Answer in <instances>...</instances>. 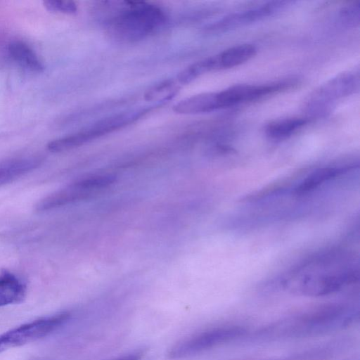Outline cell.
I'll return each mask as SVG.
<instances>
[{
    "mask_svg": "<svg viewBox=\"0 0 360 360\" xmlns=\"http://www.w3.org/2000/svg\"><path fill=\"white\" fill-rule=\"evenodd\" d=\"M357 258L350 251L332 248L302 262L281 281L288 293L318 297L338 292L359 279Z\"/></svg>",
    "mask_w": 360,
    "mask_h": 360,
    "instance_id": "obj_1",
    "label": "cell"
},
{
    "mask_svg": "<svg viewBox=\"0 0 360 360\" xmlns=\"http://www.w3.org/2000/svg\"><path fill=\"white\" fill-rule=\"evenodd\" d=\"M357 316L358 312L344 304H328L281 321L268 332L287 337L321 334L349 325Z\"/></svg>",
    "mask_w": 360,
    "mask_h": 360,
    "instance_id": "obj_2",
    "label": "cell"
},
{
    "mask_svg": "<svg viewBox=\"0 0 360 360\" xmlns=\"http://www.w3.org/2000/svg\"><path fill=\"white\" fill-rule=\"evenodd\" d=\"M121 11L108 22L110 34L123 41L146 38L162 27L167 15L160 6L146 2H124Z\"/></svg>",
    "mask_w": 360,
    "mask_h": 360,
    "instance_id": "obj_3",
    "label": "cell"
},
{
    "mask_svg": "<svg viewBox=\"0 0 360 360\" xmlns=\"http://www.w3.org/2000/svg\"><path fill=\"white\" fill-rule=\"evenodd\" d=\"M246 329L240 326L214 327L179 342L167 352V357L179 359L191 356L243 337Z\"/></svg>",
    "mask_w": 360,
    "mask_h": 360,
    "instance_id": "obj_4",
    "label": "cell"
},
{
    "mask_svg": "<svg viewBox=\"0 0 360 360\" xmlns=\"http://www.w3.org/2000/svg\"><path fill=\"white\" fill-rule=\"evenodd\" d=\"M70 313L63 311L22 324L0 335V353L46 337L64 324Z\"/></svg>",
    "mask_w": 360,
    "mask_h": 360,
    "instance_id": "obj_5",
    "label": "cell"
},
{
    "mask_svg": "<svg viewBox=\"0 0 360 360\" xmlns=\"http://www.w3.org/2000/svg\"><path fill=\"white\" fill-rule=\"evenodd\" d=\"M359 87V70L342 72L321 85L311 95L308 107L312 110H323L331 102L355 93Z\"/></svg>",
    "mask_w": 360,
    "mask_h": 360,
    "instance_id": "obj_6",
    "label": "cell"
},
{
    "mask_svg": "<svg viewBox=\"0 0 360 360\" xmlns=\"http://www.w3.org/2000/svg\"><path fill=\"white\" fill-rule=\"evenodd\" d=\"M297 82L294 79L264 84H236L217 92L220 109L255 101L268 95L291 89Z\"/></svg>",
    "mask_w": 360,
    "mask_h": 360,
    "instance_id": "obj_7",
    "label": "cell"
},
{
    "mask_svg": "<svg viewBox=\"0 0 360 360\" xmlns=\"http://www.w3.org/2000/svg\"><path fill=\"white\" fill-rule=\"evenodd\" d=\"M289 3L286 1H269L257 7L226 15L208 25L206 29L209 32H218L246 25L278 13Z\"/></svg>",
    "mask_w": 360,
    "mask_h": 360,
    "instance_id": "obj_8",
    "label": "cell"
},
{
    "mask_svg": "<svg viewBox=\"0 0 360 360\" xmlns=\"http://www.w3.org/2000/svg\"><path fill=\"white\" fill-rule=\"evenodd\" d=\"M256 53V46L251 44H243L230 47L210 57L212 71L240 65L252 58Z\"/></svg>",
    "mask_w": 360,
    "mask_h": 360,
    "instance_id": "obj_9",
    "label": "cell"
},
{
    "mask_svg": "<svg viewBox=\"0 0 360 360\" xmlns=\"http://www.w3.org/2000/svg\"><path fill=\"white\" fill-rule=\"evenodd\" d=\"M220 109L217 92H206L183 99L173 106L178 114L193 115Z\"/></svg>",
    "mask_w": 360,
    "mask_h": 360,
    "instance_id": "obj_10",
    "label": "cell"
},
{
    "mask_svg": "<svg viewBox=\"0 0 360 360\" xmlns=\"http://www.w3.org/2000/svg\"><path fill=\"white\" fill-rule=\"evenodd\" d=\"M348 169H349V167L328 166L318 168L309 173L295 186V193L297 195H305L312 192Z\"/></svg>",
    "mask_w": 360,
    "mask_h": 360,
    "instance_id": "obj_11",
    "label": "cell"
},
{
    "mask_svg": "<svg viewBox=\"0 0 360 360\" xmlns=\"http://www.w3.org/2000/svg\"><path fill=\"white\" fill-rule=\"evenodd\" d=\"M25 293V284L14 274L4 271L0 275V307L20 302Z\"/></svg>",
    "mask_w": 360,
    "mask_h": 360,
    "instance_id": "obj_12",
    "label": "cell"
},
{
    "mask_svg": "<svg viewBox=\"0 0 360 360\" xmlns=\"http://www.w3.org/2000/svg\"><path fill=\"white\" fill-rule=\"evenodd\" d=\"M38 158H22L0 164V186L11 182L38 167Z\"/></svg>",
    "mask_w": 360,
    "mask_h": 360,
    "instance_id": "obj_13",
    "label": "cell"
},
{
    "mask_svg": "<svg viewBox=\"0 0 360 360\" xmlns=\"http://www.w3.org/2000/svg\"><path fill=\"white\" fill-rule=\"evenodd\" d=\"M8 52L11 58L23 68L35 72L44 71L42 62L35 52L23 41L11 42L8 46Z\"/></svg>",
    "mask_w": 360,
    "mask_h": 360,
    "instance_id": "obj_14",
    "label": "cell"
},
{
    "mask_svg": "<svg viewBox=\"0 0 360 360\" xmlns=\"http://www.w3.org/2000/svg\"><path fill=\"white\" fill-rule=\"evenodd\" d=\"M302 117H290L277 120L269 122L265 127L268 137L274 140H282L292 136L308 123Z\"/></svg>",
    "mask_w": 360,
    "mask_h": 360,
    "instance_id": "obj_15",
    "label": "cell"
},
{
    "mask_svg": "<svg viewBox=\"0 0 360 360\" xmlns=\"http://www.w3.org/2000/svg\"><path fill=\"white\" fill-rule=\"evenodd\" d=\"M179 85L172 79L165 80L148 90L145 95L148 101L165 102L174 97L179 91Z\"/></svg>",
    "mask_w": 360,
    "mask_h": 360,
    "instance_id": "obj_16",
    "label": "cell"
},
{
    "mask_svg": "<svg viewBox=\"0 0 360 360\" xmlns=\"http://www.w3.org/2000/svg\"><path fill=\"white\" fill-rule=\"evenodd\" d=\"M116 180L115 175H101L81 179L71 185L75 188L89 193L91 191L106 187Z\"/></svg>",
    "mask_w": 360,
    "mask_h": 360,
    "instance_id": "obj_17",
    "label": "cell"
},
{
    "mask_svg": "<svg viewBox=\"0 0 360 360\" xmlns=\"http://www.w3.org/2000/svg\"><path fill=\"white\" fill-rule=\"evenodd\" d=\"M46 10L65 14H74L77 11V6L75 1L63 0H47L43 2Z\"/></svg>",
    "mask_w": 360,
    "mask_h": 360,
    "instance_id": "obj_18",
    "label": "cell"
},
{
    "mask_svg": "<svg viewBox=\"0 0 360 360\" xmlns=\"http://www.w3.org/2000/svg\"><path fill=\"white\" fill-rule=\"evenodd\" d=\"M342 21L347 25H355L359 24L360 18V4L359 1L351 3L340 11Z\"/></svg>",
    "mask_w": 360,
    "mask_h": 360,
    "instance_id": "obj_19",
    "label": "cell"
},
{
    "mask_svg": "<svg viewBox=\"0 0 360 360\" xmlns=\"http://www.w3.org/2000/svg\"><path fill=\"white\" fill-rule=\"evenodd\" d=\"M143 355L144 351L142 349H138L112 360H141Z\"/></svg>",
    "mask_w": 360,
    "mask_h": 360,
    "instance_id": "obj_20",
    "label": "cell"
},
{
    "mask_svg": "<svg viewBox=\"0 0 360 360\" xmlns=\"http://www.w3.org/2000/svg\"><path fill=\"white\" fill-rule=\"evenodd\" d=\"M348 360H354V359H348Z\"/></svg>",
    "mask_w": 360,
    "mask_h": 360,
    "instance_id": "obj_21",
    "label": "cell"
}]
</instances>
